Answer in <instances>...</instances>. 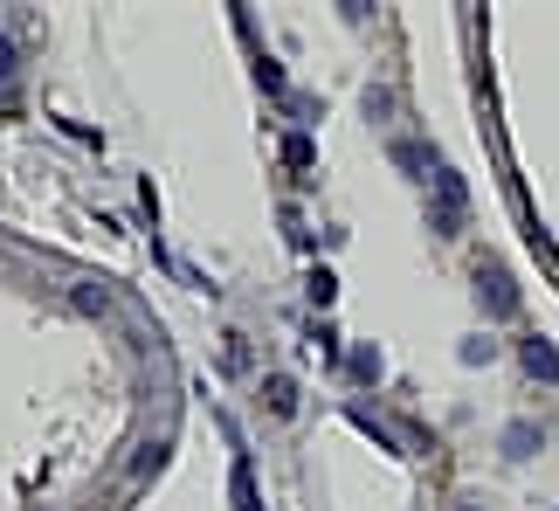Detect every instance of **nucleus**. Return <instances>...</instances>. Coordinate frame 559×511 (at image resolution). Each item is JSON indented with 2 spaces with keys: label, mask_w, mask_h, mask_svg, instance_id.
Instances as JSON below:
<instances>
[{
  "label": "nucleus",
  "mask_w": 559,
  "mask_h": 511,
  "mask_svg": "<svg viewBox=\"0 0 559 511\" xmlns=\"http://www.w3.org/2000/svg\"><path fill=\"white\" fill-rule=\"evenodd\" d=\"M519 359H525L532 380H552V388H559V346H552V338H525Z\"/></svg>",
  "instance_id": "f03ea898"
},
{
  "label": "nucleus",
  "mask_w": 559,
  "mask_h": 511,
  "mask_svg": "<svg viewBox=\"0 0 559 511\" xmlns=\"http://www.w3.org/2000/svg\"><path fill=\"white\" fill-rule=\"evenodd\" d=\"M477 297H484V311H490V318H511V311H519V284H511L498 263L477 270Z\"/></svg>",
  "instance_id": "f257e3e1"
},
{
  "label": "nucleus",
  "mask_w": 559,
  "mask_h": 511,
  "mask_svg": "<svg viewBox=\"0 0 559 511\" xmlns=\"http://www.w3.org/2000/svg\"><path fill=\"white\" fill-rule=\"evenodd\" d=\"M504 450L511 456H532V450H539V429H532V421H511V429H504Z\"/></svg>",
  "instance_id": "20e7f679"
},
{
  "label": "nucleus",
  "mask_w": 559,
  "mask_h": 511,
  "mask_svg": "<svg viewBox=\"0 0 559 511\" xmlns=\"http://www.w3.org/2000/svg\"><path fill=\"white\" fill-rule=\"evenodd\" d=\"M463 511H477V504H463Z\"/></svg>",
  "instance_id": "39448f33"
},
{
  "label": "nucleus",
  "mask_w": 559,
  "mask_h": 511,
  "mask_svg": "<svg viewBox=\"0 0 559 511\" xmlns=\"http://www.w3.org/2000/svg\"><path fill=\"white\" fill-rule=\"evenodd\" d=\"M263 394H270V408H276V415H297V380H290V373H270V380H263Z\"/></svg>",
  "instance_id": "7ed1b4c3"
}]
</instances>
